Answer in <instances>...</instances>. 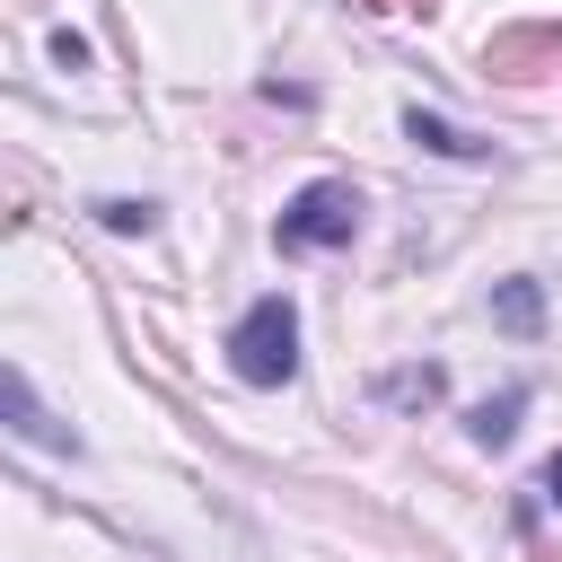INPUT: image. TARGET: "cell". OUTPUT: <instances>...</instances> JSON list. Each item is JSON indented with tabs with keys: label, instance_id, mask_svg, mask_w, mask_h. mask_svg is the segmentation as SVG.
Here are the masks:
<instances>
[{
	"label": "cell",
	"instance_id": "6da1fadb",
	"mask_svg": "<svg viewBox=\"0 0 562 562\" xmlns=\"http://www.w3.org/2000/svg\"><path fill=\"white\" fill-rule=\"evenodd\" d=\"M228 369H237L246 386H290V378H299V307H290L281 290H263V299L237 316Z\"/></svg>",
	"mask_w": 562,
	"mask_h": 562
},
{
	"label": "cell",
	"instance_id": "7a4b0ae2",
	"mask_svg": "<svg viewBox=\"0 0 562 562\" xmlns=\"http://www.w3.org/2000/svg\"><path fill=\"white\" fill-rule=\"evenodd\" d=\"M351 228H360V184H351V176H316V184H299V193L281 202V220H272V237H281V255H316V246H351Z\"/></svg>",
	"mask_w": 562,
	"mask_h": 562
},
{
	"label": "cell",
	"instance_id": "3957f363",
	"mask_svg": "<svg viewBox=\"0 0 562 562\" xmlns=\"http://www.w3.org/2000/svg\"><path fill=\"white\" fill-rule=\"evenodd\" d=\"M483 70L527 88V79H553L562 70V18H527V26H492L483 35Z\"/></svg>",
	"mask_w": 562,
	"mask_h": 562
},
{
	"label": "cell",
	"instance_id": "277c9868",
	"mask_svg": "<svg viewBox=\"0 0 562 562\" xmlns=\"http://www.w3.org/2000/svg\"><path fill=\"white\" fill-rule=\"evenodd\" d=\"M0 404H9V430H18L26 448H61V457L79 448V439H70V430H61V422H53L44 404H35V386H26V369H0Z\"/></svg>",
	"mask_w": 562,
	"mask_h": 562
},
{
	"label": "cell",
	"instance_id": "5b68a950",
	"mask_svg": "<svg viewBox=\"0 0 562 562\" xmlns=\"http://www.w3.org/2000/svg\"><path fill=\"white\" fill-rule=\"evenodd\" d=\"M404 140H422V149H439V158H492L483 132H465V123H448V114H430V105H404Z\"/></svg>",
	"mask_w": 562,
	"mask_h": 562
},
{
	"label": "cell",
	"instance_id": "8992f818",
	"mask_svg": "<svg viewBox=\"0 0 562 562\" xmlns=\"http://www.w3.org/2000/svg\"><path fill=\"white\" fill-rule=\"evenodd\" d=\"M518 413H527V386H501L492 404H474V413H465L474 448H509V439H518Z\"/></svg>",
	"mask_w": 562,
	"mask_h": 562
},
{
	"label": "cell",
	"instance_id": "52a82bcc",
	"mask_svg": "<svg viewBox=\"0 0 562 562\" xmlns=\"http://www.w3.org/2000/svg\"><path fill=\"white\" fill-rule=\"evenodd\" d=\"M492 316H501L509 334H536V325H544V290L518 272V281H501V290H492Z\"/></svg>",
	"mask_w": 562,
	"mask_h": 562
},
{
	"label": "cell",
	"instance_id": "ba28073f",
	"mask_svg": "<svg viewBox=\"0 0 562 562\" xmlns=\"http://www.w3.org/2000/svg\"><path fill=\"white\" fill-rule=\"evenodd\" d=\"M97 220H105L114 237H149V228H158V202H149V193H105Z\"/></svg>",
	"mask_w": 562,
	"mask_h": 562
},
{
	"label": "cell",
	"instance_id": "9c48e42d",
	"mask_svg": "<svg viewBox=\"0 0 562 562\" xmlns=\"http://www.w3.org/2000/svg\"><path fill=\"white\" fill-rule=\"evenodd\" d=\"M439 386H448V378H439L430 360H422V369H395V378H378V395H386V404H404V413H422V404H439Z\"/></svg>",
	"mask_w": 562,
	"mask_h": 562
},
{
	"label": "cell",
	"instance_id": "30bf717a",
	"mask_svg": "<svg viewBox=\"0 0 562 562\" xmlns=\"http://www.w3.org/2000/svg\"><path fill=\"white\" fill-rule=\"evenodd\" d=\"M53 61H61V70H88V35L61 26V35H53Z\"/></svg>",
	"mask_w": 562,
	"mask_h": 562
},
{
	"label": "cell",
	"instance_id": "8fae6325",
	"mask_svg": "<svg viewBox=\"0 0 562 562\" xmlns=\"http://www.w3.org/2000/svg\"><path fill=\"white\" fill-rule=\"evenodd\" d=\"M536 501H544V509H562V457H544V474H536Z\"/></svg>",
	"mask_w": 562,
	"mask_h": 562
},
{
	"label": "cell",
	"instance_id": "7c38bea8",
	"mask_svg": "<svg viewBox=\"0 0 562 562\" xmlns=\"http://www.w3.org/2000/svg\"><path fill=\"white\" fill-rule=\"evenodd\" d=\"M360 9H404V18H430L439 0H360Z\"/></svg>",
	"mask_w": 562,
	"mask_h": 562
}]
</instances>
